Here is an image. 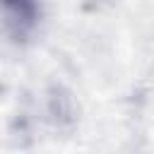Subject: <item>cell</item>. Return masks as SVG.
Instances as JSON below:
<instances>
[{
    "mask_svg": "<svg viewBox=\"0 0 154 154\" xmlns=\"http://www.w3.org/2000/svg\"><path fill=\"white\" fill-rule=\"evenodd\" d=\"M2 5L14 14L17 22L31 24V19H34V0H2Z\"/></svg>",
    "mask_w": 154,
    "mask_h": 154,
    "instance_id": "cell-1",
    "label": "cell"
}]
</instances>
